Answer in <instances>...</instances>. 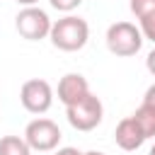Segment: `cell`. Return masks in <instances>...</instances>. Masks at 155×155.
I'll return each instance as SVG.
<instances>
[{
	"label": "cell",
	"instance_id": "obj_1",
	"mask_svg": "<svg viewBox=\"0 0 155 155\" xmlns=\"http://www.w3.org/2000/svg\"><path fill=\"white\" fill-rule=\"evenodd\" d=\"M48 39L61 51H80L90 39V24L78 15H65L51 24Z\"/></svg>",
	"mask_w": 155,
	"mask_h": 155
},
{
	"label": "cell",
	"instance_id": "obj_2",
	"mask_svg": "<svg viewBox=\"0 0 155 155\" xmlns=\"http://www.w3.org/2000/svg\"><path fill=\"white\" fill-rule=\"evenodd\" d=\"M104 39H107V48L114 56H121V58L136 56L140 51L143 41H145L140 29L133 22H114V24H109Z\"/></svg>",
	"mask_w": 155,
	"mask_h": 155
},
{
	"label": "cell",
	"instance_id": "obj_3",
	"mask_svg": "<svg viewBox=\"0 0 155 155\" xmlns=\"http://www.w3.org/2000/svg\"><path fill=\"white\" fill-rule=\"evenodd\" d=\"M61 138H63V133H61L58 124L46 119V116L31 119L27 124V128H24V140H27V145L34 153H51V150H56Z\"/></svg>",
	"mask_w": 155,
	"mask_h": 155
},
{
	"label": "cell",
	"instance_id": "obj_4",
	"mask_svg": "<svg viewBox=\"0 0 155 155\" xmlns=\"http://www.w3.org/2000/svg\"><path fill=\"white\" fill-rule=\"evenodd\" d=\"M65 116H68V124L75 128V131H92L102 124V116H104V107L99 102L97 94H85L80 102L65 107Z\"/></svg>",
	"mask_w": 155,
	"mask_h": 155
},
{
	"label": "cell",
	"instance_id": "obj_5",
	"mask_svg": "<svg viewBox=\"0 0 155 155\" xmlns=\"http://www.w3.org/2000/svg\"><path fill=\"white\" fill-rule=\"evenodd\" d=\"M51 24L53 22L46 15V10L36 7V5L22 7L17 12V17H15V27H17L19 36L27 39V41H41V39H46L48 31H51Z\"/></svg>",
	"mask_w": 155,
	"mask_h": 155
},
{
	"label": "cell",
	"instance_id": "obj_6",
	"mask_svg": "<svg viewBox=\"0 0 155 155\" xmlns=\"http://www.w3.org/2000/svg\"><path fill=\"white\" fill-rule=\"evenodd\" d=\"M19 102L29 114H46L53 104V87L41 78H31L22 85Z\"/></svg>",
	"mask_w": 155,
	"mask_h": 155
},
{
	"label": "cell",
	"instance_id": "obj_7",
	"mask_svg": "<svg viewBox=\"0 0 155 155\" xmlns=\"http://www.w3.org/2000/svg\"><path fill=\"white\" fill-rule=\"evenodd\" d=\"M56 94H58V102H63L65 107L80 102L85 94H90V82L85 75L80 73H65L61 80H58V87H56Z\"/></svg>",
	"mask_w": 155,
	"mask_h": 155
},
{
	"label": "cell",
	"instance_id": "obj_8",
	"mask_svg": "<svg viewBox=\"0 0 155 155\" xmlns=\"http://www.w3.org/2000/svg\"><path fill=\"white\" fill-rule=\"evenodd\" d=\"M114 140H116V145H119L121 150L131 153V150H138L148 138H145V133L140 131V126L133 121V116H126V119H121V121L116 124Z\"/></svg>",
	"mask_w": 155,
	"mask_h": 155
},
{
	"label": "cell",
	"instance_id": "obj_9",
	"mask_svg": "<svg viewBox=\"0 0 155 155\" xmlns=\"http://www.w3.org/2000/svg\"><path fill=\"white\" fill-rule=\"evenodd\" d=\"M131 116H133V121L140 126V131L145 133V138H155V107L140 104Z\"/></svg>",
	"mask_w": 155,
	"mask_h": 155
},
{
	"label": "cell",
	"instance_id": "obj_10",
	"mask_svg": "<svg viewBox=\"0 0 155 155\" xmlns=\"http://www.w3.org/2000/svg\"><path fill=\"white\" fill-rule=\"evenodd\" d=\"M0 155H31L24 136H2L0 138Z\"/></svg>",
	"mask_w": 155,
	"mask_h": 155
},
{
	"label": "cell",
	"instance_id": "obj_11",
	"mask_svg": "<svg viewBox=\"0 0 155 155\" xmlns=\"http://www.w3.org/2000/svg\"><path fill=\"white\" fill-rule=\"evenodd\" d=\"M138 29H140L143 39H148V41H153V44H155V12L138 17Z\"/></svg>",
	"mask_w": 155,
	"mask_h": 155
},
{
	"label": "cell",
	"instance_id": "obj_12",
	"mask_svg": "<svg viewBox=\"0 0 155 155\" xmlns=\"http://www.w3.org/2000/svg\"><path fill=\"white\" fill-rule=\"evenodd\" d=\"M128 7H131V12H133L136 19H138V17H143V15L155 12V0H131Z\"/></svg>",
	"mask_w": 155,
	"mask_h": 155
},
{
	"label": "cell",
	"instance_id": "obj_13",
	"mask_svg": "<svg viewBox=\"0 0 155 155\" xmlns=\"http://www.w3.org/2000/svg\"><path fill=\"white\" fill-rule=\"evenodd\" d=\"M48 2H51V7H53V10L65 12V15H70L75 7H80V5H82V0H48Z\"/></svg>",
	"mask_w": 155,
	"mask_h": 155
},
{
	"label": "cell",
	"instance_id": "obj_14",
	"mask_svg": "<svg viewBox=\"0 0 155 155\" xmlns=\"http://www.w3.org/2000/svg\"><path fill=\"white\" fill-rule=\"evenodd\" d=\"M143 104H150V107H155V82L145 90V94H143Z\"/></svg>",
	"mask_w": 155,
	"mask_h": 155
},
{
	"label": "cell",
	"instance_id": "obj_15",
	"mask_svg": "<svg viewBox=\"0 0 155 155\" xmlns=\"http://www.w3.org/2000/svg\"><path fill=\"white\" fill-rule=\"evenodd\" d=\"M145 68H148V73L155 78V48H153V51L145 56Z\"/></svg>",
	"mask_w": 155,
	"mask_h": 155
},
{
	"label": "cell",
	"instance_id": "obj_16",
	"mask_svg": "<svg viewBox=\"0 0 155 155\" xmlns=\"http://www.w3.org/2000/svg\"><path fill=\"white\" fill-rule=\"evenodd\" d=\"M56 155H82L78 148H70V145H65V148H56Z\"/></svg>",
	"mask_w": 155,
	"mask_h": 155
},
{
	"label": "cell",
	"instance_id": "obj_17",
	"mask_svg": "<svg viewBox=\"0 0 155 155\" xmlns=\"http://www.w3.org/2000/svg\"><path fill=\"white\" fill-rule=\"evenodd\" d=\"M39 0H17V5H22V7H31V5H36Z\"/></svg>",
	"mask_w": 155,
	"mask_h": 155
},
{
	"label": "cell",
	"instance_id": "obj_18",
	"mask_svg": "<svg viewBox=\"0 0 155 155\" xmlns=\"http://www.w3.org/2000/svg\"><path fill=\"white\" fill-rule=\"evenodd\" d=\"M82 155H104L102 150H87V153H82Z\"/></svg>",
	"mask_w": 155,
	"mask_h": 155
},
{
	"label": "cell",
	"instance_id": "obj_19",
	"mask_svg": "<svg viewBox=\"0 0 155 155\" xmlns=\"http://www.w3.org/2000/svg\"><path fill=\"white\" fill-rule=\"evenodd\" d=\"M148 155H155V143H153V148H150V153Z\"/></svg>",
	"mask_w": 155,
	"mask_h": 155
}]
</instances>
